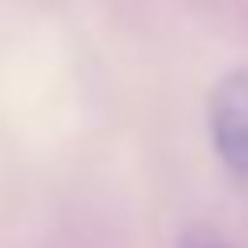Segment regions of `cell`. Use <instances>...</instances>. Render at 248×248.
<instances>
[{
  "instance_id": "6da1fadb",
  "label": "cell",
  "mask_w": 248,
  "mask_h": 248,
  "mask_svg": "<svg viewBox=\"0 0 248 248\" xmlns=\"http://www.w3.org/2000/svg\"><path fill=\"white\" fill-rule=\"evenodd\" d=\"M207 128H211V145L228 178L236 186H248V66L228 71L211 87Z\"/></svg>"
},
{
  "instance_id": "7a4b0ae2",
  "label": "cell",
  "mask_w": 248,
  "mask_h": 248,
  "mask_svg": "<svg viewBox=\"0 0 248 248\" xmlns=\"http://www.w3.org/2000/svg\"><path fill=\"white\" fill-rule=\"evenodd\" d=\"M178 248H228V244H223L215 232H207V228H190L182 240H178Z\"/></svg>"
}]
</instances>
